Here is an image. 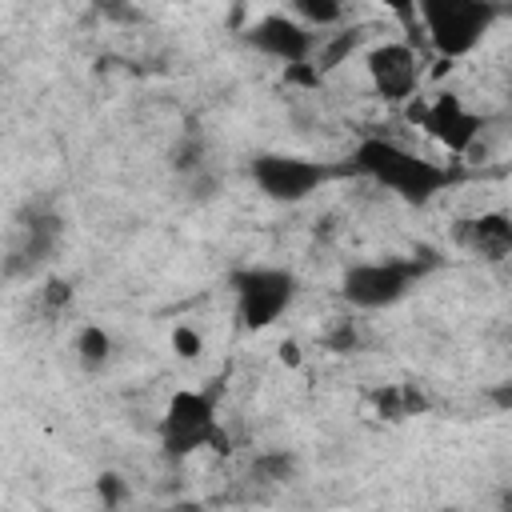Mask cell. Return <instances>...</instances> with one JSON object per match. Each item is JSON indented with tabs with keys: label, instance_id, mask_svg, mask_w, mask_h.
Here are the masks:
<instances>
[{
	"label": "cell",
	"instance_id": "cell-3",
	"mask_svg": "<svg viewBox=\"0 0 512 512\" xmlns=\"http://www.w3.org/2000/svg\"><path fill=\"white\" fill-rule=\"evenodd\" d=\"M416 16L440 60H464L504 16L500 0H416Z\"/></svg>",
	"mask_w": 512,
	"mask_h": 512
},
{
	"label": "cell",
	"instance_id": "cell-25",
	"mask_svg": "<svg viewBox=\"0 0 512 512\" xmlns=\"http://www.w3.org/2000/svg\"><path fill=\"white\" fill-rule=\"evenodd\" d=\"M300 360H304V356H300V344H296V340H284V344H280V364L300 368Z\"/></svg>",
	"mask_w": 512,
	"mask_h": 512
},
{
	"label": "cell",
	"instance_id": "cell-6",
	"mask_svg": "<svg viewBox=\"0 0 512 512\" xmlns=\"http://www.w3.org/2000/svg\"><path fill=\"white\" fill-rule=\"evenodd\" d=\"M248 172H252V184L276 204H300L312 192H320L328 180L340 176L336 164L312 160V156H292V152H260V156H252Z\"/></svg>",
	"mask_w": 512,
	"mask_h": 512
},
{
	"label": "cell",
	"instance_id": "cell-5",
	"mask_svg": "<svg viewBox=\"0 0 512 512\" xmlns=\"http://www.w3.org/2000/svg\"><path fill=\"white\" fill-rule=\"evenodd\" d=\"M232 292H236V316L248 332L272 328L296 300V272L276 268V264H252L232 272Z\"/></svg>",
	"mask_w": 512,
	"mask_h": 512
},
{
	"label": "cell",
	"instance_id": "cell-10",
	"mask_svg": "<svg viewBox=\"0 0 512 512\" xmlns=\"http://www.w3.org/2000/svg\"><path fill=\"white\" fill-rule=\"evenodd\" d=\"M244 40L268 56V60H280L284 68L288 64H308L312 52H316V32L292 16H260L256 24H248Z\"/></svg>",
	"mask_w": 512,
	"mask_h": 512
},
{
	"label": "cell",
	"instance_id": "cell-12",
	"mask_svg": "<svg viewBox=\"0 0 512 512\" xmlns=\"http://www.w3.org/2000/svg\"><path fill=\"white\" fill-rule=\"evenodd\" d=\"M372 28L368 24H344V28H336V32H324V36H316V52H312V68L320 72V76H328V72H336L360 44H364V36H368Z\"/></svg>",
	"mask_w": 512,
	"mask_h": 512
},
{
	"label": "cell",
	"instance_id": "cell-20",
	"mask_svg": "<svg viewBox=\"0 0 512 512\" xmlns=\"http://www.w3.org/2000/svg\"><path fill=\"white\" fill-rule=\"evenodd\" d=\"M128 496H132V488L120 472H100L96 476V500L104 508H120V504H128Z\"/></svg>",
	"mask_w": 512,
	"mask_h": 512
},
{
	"label": "cell",
	"instance_id": "cell-15",
	"mask_svg": "<svg viewBox=\"0 0 512 512\" xmlns=\"http://www.w3.org/2000/svg\"><path fill=\"white\" fill-rule=\"evenodd\" d=\"M296 20L308 28H340L348 16V0H288Z\"/></svg>",
	"mask_w": 512,
	"mask_h": 512
},
{
	"label": "cell",
	"instance_id": "cell-17",
	"mask_svg": "<svg viewBox=\"0 0 512 512\" xmlns=\"http://www.w3.org/2000/svg\"><path fill=\"white\" fill-rule=\"evenodd\" d=\"M320 344H324L328 352H336V356H348V352L360 348V324H356L352 316H336V320L320 332Z\"/></svg>",
	"mask_w": 512,
	"mask_h": 512
},
{
	"label": "cell",
	"instance_id": "cell-1",
	"mask_svg": "<svg viewBox=\"0 0 512 512\" xmlns=\"http://www.w3.org/2000/svg\"><path fill=\"white\" fill-rule=\"evenodd\" d=\"M348 172L376 180L380 188L396 192L404 204H416V208L436 200L456 180L452 168H444V164H436V160H428V156H420V152H412L388 136H364L348 156Z\"/></svg>",
	"mask_w": 512,
	"mask_h": 512
},
{
	"label": "cell",
	"instance_id": "cell-9",
	"mask_svg": "<svg viewBox=\"0 0 512 512\" xmlns=\"http://www.w3.org/2000/svg\"><path fill=\"white\" fill-rule=\"evenodd\" d=\"M368 84L384 104H404L420 92L424 80V60L408 40H380L364 56Z\"/></svg>",
	"mask_w": 512,
	"mask_h": 512
},
{
	"label": "cell",
	"instance_id": "cell-23",
	"mask_svg": "<svg viewBox=\"0 0 512 512\" xmlns=\"http://www.w3.org/2000/svg\"><path fill=\"white\" fill-rule=\"evenodd\" d=\"M184 188H188V200H196V204H208V200L216 196V176H212L208 168H200V172L184 176Z\"/></svg>",
	"mask_w": 512,
	"mask_h": 512
},
{
	"label": "cell",
	"instance_id": "cell-21",
	"mask_svg": "<svg viewBox=\"0 0 512 512\" xmlns=\"http://www.w3.org/2000/svg\"><path fill=\"white\" fill-rule=\"evenodd\" d=\"M68 304H72V284L60 280V276L44 280V288H40V308H44L48 316H60Z\"/></svg>",
	"mask_w": 512,
	"mask_h": 512
},
{
	"label": "cell",
	"instance_id": "cell-7",
	"mask_svg": "<svg viewBox=\"0 0 512 512\" xmlns=\"http://www.w3.org/2000/svg\"><path fill=\"white\" fill-rule=\"evenodd\" d=\"M408 116L452 156H472L484 136V116L472 112L460 92H436L428 104H412Z\"/></svg>",
	"mask_w": 512,
	"mask_h": 512
},
{
	"label": "cell",
	"instance_id": "cell-4",
	"mask_svg": "<svg viewBox=\"0 0 512 512\" xmlns=\"http://www.w3.org/2000/svg\"><path fill=\"white\" fill-rule=\"evenodd\" d=\"M160 448L168 460H184L200 448L212 452H232V436L220 424L216 412V392L208 388H180L168 396V408L160 416Z\"/></svg>",
	"mask_w": 512,
	"mask_h": 512
},
{
	"label": "cell",
	"instance_id": "cell-19",
	"mask_svg": "<svg viewBox=\"0 0 512 512\" xmlns=\"http://www.w3.org/2000/svg\"><path fill=\"white\" fill-rule=\"evenodd\" d=\"M92 4V12L100 16V20H108V24H140L144 20V12H140V4L136 0H88Z\"/></svg>",
	"mask_w": 512,
	"mask_h": 512
},
{
	"label": "cell",
	"instance_id": "cell-14",
	"mask_svg": "<svg viewBox=\"0 0 512 512\" xmlns=\"http://www.w3.org/2000/svg\"><path fill=\"white\" fill-rule=\"evenodd\" d=\"M372 404L384 420H404V416H416L428 408V400L412 388V384H388V388H376L372 392Z\"/></svg>",
	"mask_w": 512,
	"mask_h": 512
},
{
	"label": "cell",
	"instance_id": "cell-22",
	"mask_svg": "<svg viewBox=\"0 0 512 512\" xmlns=\"http://www.w3.org/2000/svg\"><path fill=\"white\" fill-rule=\"evenodd\" d=\"M172 352H176L180 360H196V356L204 352V336H200L192 324H176V328H172Z\"/></svg>",
	"mask_w": 512,
	"mask_h": 512
},
{
	"label": "cell",
	"instance_id": "cell-11",
	"mask_svg": "<svg viewBox=\"0 0 512 512\" xmlns=\"http://www.w3.org/2000/svg\"><path fill=\"white\" fill-rule=\"evenodd\" d=\"M452 236L468 256H480L488 264H504L512 256V216L508 212L464 216V220H456Z\"/></svg>",
	"mask_w": 512,
	"mask_h": 512
},
{
	"label": "cell",
	"instance_id": "cell-13",
	"mask_svg": "<svg viewBox=\"0 0 512 512\" xmlns=\"http://www.w3.org/2000/svg\"><path fill=\"white\" fill-rule=\"evenodd\" d=\"M112 352H116V344H112V332L108 328H100V324H84L80 332H76V360H80V368L84 372H104L108 364H112Z\"/></svg>",
	"mask_w": 512,
	"mask_h": 512
},
{
	"label": "cell",
	"instance_id": "cell-16",
	"mask_svg": "<svg viewBox=\"0 0 512 512\" xmlns=\"http://www.w3.org/2000/svg\"><path fill=\"white\" fill-rule=\"evenodd\" d=\"M168 160H172V172H176V176H192V172L208 168V144H204V136H200L196 128H188V132L172 144Z\"/></svg>",
	"mask_w": 512,
	"mask_h": 512
},
{
	"label": "cell",
	"instance_id": "cell-2",
	"mask_svg": "<svg viewBox=\"0 0 512 512\" xmlns=\"http://www.w3.org/2000/svg\"><path fill=\"white\" fill-rule=\"evenodd\" d=\"M436 252L420 248L412 256H384V260H360V264H348L344 276H340V296L344 304L360 308V312H380V308H392L408 296V288L416 280L428 276V268H436Z\"/></svg>",
	"mask_w": 512,
	"mask_h": 512
},
{
	"label": "cell",
	"instance_id": "cell-24",
	"mask_svg": "<svg viewBox=\"0 0 512 512\" xmlns=\"http://www.w3.org/2000/svg\"><path fill=\"white\" fill-rule=\"evenodd\" d=\"M376 4H380L384 12H392L404 28H412V24H416V0H376Z\"/></svg>",
	"mask_w": 512,
	"mask_h": 512
},
{
	"label": "cell",
	"instance_id": "cell-18",
	"mask_svg": "<svg viewBox=\"0 0 512 512\" xmlns=\"http://www.w3.org/2000/svg\"><path fill=\"white\" fill-rule=\"evenodd\" d=\"M292 472H296V456L292 452H260L256 460H252V476H260V480H268V484H284V480H292Z\"/></svg>",
	"mask_w": 512,
	"mask_h": 512
},
{
	"label": "cell",
	"instance_id": "cell-8",
	"mask_svg": "<svg viewBox=\"0 0 512 512\" xmlns=\"http://www.w3.org/2000/svg\"><path fill=\"white\" fill-rule=\"evenodd\" d=\"M60 240H64V216L56 208H28L20 220H16V240L0 264V272L8 280H28L36 276L56 252H60Z\"/></svg>",
	"mask_w": 512,
	"mask_h": 512
}]
</instances>
